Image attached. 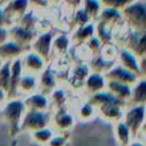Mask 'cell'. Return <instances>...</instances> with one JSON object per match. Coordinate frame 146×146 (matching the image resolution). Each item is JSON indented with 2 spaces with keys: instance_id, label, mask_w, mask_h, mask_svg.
Here are the masks:
<instances>
[{
  "instance_id": "cell-1",
  "label": "cell",
  "mask_w": 146,
  "mask_h": 146,
  "mask_svg": "<svg viewBox=\"0 0 146 146\" xmlns=\"http://www.w3.org/2000/svg\"><path fill=\"white\" fill-rule=\"evenodd\" d=\"M123 24L129 31L146 32V5L144 0H133L121 10Z\"/></svg>"
},
{
  "instance_id": "cell-16",
  "label": "cell",
  "mask_w": 146,
  "mask_h": 146,
  "mask_svg": "<svg viewBox=\"0 0 146 146\" xmlns=\"http://www.w3.org/2000/svg\"><path fill=\"white\" fill-rule=\"evenodd\" d=\"M58 86L59 83L56 79V75L48 65L47 68L38 75V91L46 96H49Z\"/></svg>"
},
{
  "instance_id": "cell-44",
  "label": "cell",
  "mask_w": 146,
  "mask_h": 146,
  "mask_svg": "<svg viewBox=\"0 0 146 146\" xmlns=\"http://www.w3.org/2000/svg\"><path fill=\"white\" fill-rule=\"evenodd\" d=\"M48 2H49V5L50 6H58V5H60L62 3V1L63 0H47Z\"/></svg>"
},
{
  "instance_id": "cell-14",
  "label": "cell",
  "mask_w": 146,
  "mask_h": 146,
  "mask_svg": "<svg viewBox=\"0 0 146 146\" xmlns=\"http://www.w3.org/2000/svg\"><path fill=\"white\" fill-rule=\"evenodd\" d=\"M71 48H72V44H71L70 33L67 32L55 33L51 42V59L56 57L67 56Z\"/></svg>"
},
{
  "instance_id": "cell-5",
  "label": "cell",
  "mask_w": 146,
  "mask_h": 146,
  "mask_svg": "<svg viewBox=\"0 0 146 146\" xmlns=\"http://www.w3.org/2000/svg\"><path fill=\"white\" fill-rule=\"evenodd\" d=\"M122 122L128 127L133 138L145 129V105L125 106L123 111Z\"/></svg>"
},
{
  "instance_id": "cell-21",
  "label": "cell",
  "mask_w": 146,
  "mask_h": 146,
  "mask_svg": "<svg viewBox=\"0 0 146 146\" xmlns=\"http://www.w3.org/2000/svg\"><path fill=\"white\" fill-rule=\"evenodd\" d=\"M72 112L74 114L75 120L80 122H90L97 117L96 108L90 103H88L86 98L79 100V103L74 105V107H72Z\"/></svg>"
},
{
  "instance_id": "cell-41",
  "label": "cell",
  "mask_w": 146,
  "mask_h": 146,
  "mask_svg": "<svg viewBox=\"0 0 146 146\" xmlns=\"http://www.w3.org/2000/svg\"><path fill=\"white\" fill-rule=\"evenodd\" d=\"M8 40V29L0 27V44Z\"/></svg>"
},
{
  "instance_id": "cell-45",
  "label": "cell",
  "mask_w": 146,
  "mask_h": 146,
  "mask_svg": "<svg viewBox=\"0 0 146 146\" xmlns=\"http://www.w3.org/2000/svg\"><path fill=\"white\" fill-rule=\"evenodd\" d=\"M10 0H0V7H3L7 2H9Z\"/></svg>"
},
{
  "instance_id": "cell-26",
  "label": "cell",
  "mask_w": 146,
  "mask_h": 146,
  "mask_svg": "<svg viewBox=\"0 0 146 146\" xmlns=\"http://www.w3.org/2000/svg\"><path fill=\"white\" fill-rule=\"evenodd\" d=\"M145 103H146V79L140 78L131 87L130 98L127 103V106L145 105Z\"/></svg>"
},
{
  "instance_id": "cell-7",
  "label": "cell",
  "mask_w": 146,
  "mask_h": 146,
  "mask_svg": "<svg viewBox=\"0 0 146 146\" xmlns=\"http://www.w3.org/2000/svg\"><path fill=\"white\" fill-rule=\"evenodd\" d=\"M36 32L33 29L24 26L19 23L11 24L8 27V39L16 44H18L24 50H27L34 40Z\"/></svg>"
},
{
  "instance_id": "cell-15",
  "label": "cell",
  "mask_w": 146,
  "mask_h": 146,
  "mask_svg": "<svg viewBox=\"0 0 146 146\" xmlns=\"http://www.w3.org/2000/svg\"><path fill=\"white\" fill-rule=\"evenodd\" d=\"M115 64H117L121 67L128 70L129 72L136 74L138 78H141L140 71H139V58L136 57L128 49H125L123 47H120L119 54H117V57H116V60H115Z\"/></svg>"
},
{
  "instance_id": "cell-31",
  "label": "cell",
  "mask_w": 146,
  "mask_h": 146,
  "mask_svg": "<svg viewBox=\"0 0 146 146\" xmlns=\"http://www.w3.org/2000/svg\"><path fill=\"white\" fill-rule=\"evenodd\" d=\"M54 133H55V131L48 125L46 128H42L40 130H36V131L30 133V137H31V140L35 145L44 146L50 140V138L54 136Z\"/></svg>"
},
{
  "instance_id": "cell-37",
  "label": "cell",
  "mask_w": 146,
  "mask_h": 146,
  "mask_svg": "<svg viewBox=\"0 0 146 146\" xmlns=\"http://www.w3.org/2000/svg\"><path fill=\"white\" fill-rule=\"evenodd\" d=\"M70 138L68 135L64 133H54V136L50 138V140L44 146H68Z\"/></svg>"
},
{
  "instance_id": "cell-43",
  "label": "cell",
  "mask_w": 146,
  "mask_h": 146,
  "mask_svg": "<svg viewBox=\"0 0 146 146\" xmlns=\"http://www.w3.org/2000/svg\"><path fill=\"white\" fill-rule=\"evenodd\" d=\"M127 146H145V143L144 141H141V140H138V139H136V138H133Z\"/></svg>"
},
{
  "instance_id": "cell-42",
  "label": "cell",
  "mask_w": 146,
  "mask_h": 146,
  "mask_svg": "<svg viewBox=\"0 0 146 146\" xmlns=\"http://www.w3.org/2000/svg\"><path fill=\"white\" fill-rule=\"evenodd\" d=\"M7 99H8L7 92H6L2 88H0V108H1V106L7 102Z\"/></svg>"
},
{
  "instance_id": "cell-3",
  "label": "cell",
  "mask_w": 146,
  "mask_h": 146,
  "mask_svg": "<svg viewBox=\"0 0 146 146\" xmlns=\"http://www.w3.org/2000/svg\"><path fill=\"white\" fill-rule=\"evenodd\" d=\"M75 117L67 106L60 107L58 110L50 112V123L49 127L56 133H64L67 135L75 125Z\"/></svg>"
},
{
  "instance_id": "cell-34",
  "label": "cell",
  "mask_w": 146,
  "mask_h": 146,
  "mask_svg": "<svg viewBox=\"0 0 146 146\" xmlns=\"http://www.w3.org/2000/svg\"><path fill=\"white\" fill-rule=\"evenodd\" d=\"M102 47L103 44L100 43V41L94 35L92 38H90L84 44H83V48L84 50L87 51V54L89 55V57H95V56H98L100 54V50H102Z\"/></svg>"
},
{
  "instance_id": "cell-17",
  "label": "cell",
  "mask_w": 146,
  "mask_h": 146,
  "mask_svg": "<svg viewBox=\"0 0 146 146\" xmlns=\"http://www.w3.org/2000/svg\"><path fill=\"white\" fill-rule=\"evenodd\" d=\"M94 35H95V22H90L83 26L72 30L70 32L72 48L83 46Z\"/></svg>"
},
{
  "instance_id": "cell-25",
  "label": "cell",
  "mask_w": 146,
  "mask_h": 146,
  "mask_svg": "<svg viewBox=\"0 0 146 146\" xmlns=\"http://www.w3.org/2000/svg\"><path fill=\"white\" fill-rule=\"evenodd\" d=\"M105 90L108 94H111L114 98H116L117 100H120L127 105V103L130 98L131 87L120 83V82H115V81H106Z\"/></svg>"
},
{
  "instance_id": "cell-33",
  "label": "cell",
  "mask_w": 146,
  "mask_h": 146,
  "mask_svg": "<svg viewBox=\"0 0 146 146\" xmlns=\"http://www.w3.org/2000/svg\"><path fill=\"white\" fill-rule=\"evenodd\" d=\"M119 49H120L119 46H116L114 42H111V43L104 44L102 47V50H100V54L99 55L105 60L111 62V63H115L116 57H117V54H119Z\"/></svg>"
},
{
  "instance_id": "cell-30",
  "label": "cell",
  "mask_w": 146,
  "mask_h": 146,
  "mask_svg": "<svg viewBox=\"0 0 146 146\" xmlns=\"http://www.w3.org/2000/svg\"><path fill=\"white\" fill-rule=\"evenodd\" d=\"M80 8L91 22H96L103 7L99 0H81Z\"/></svg>"
},
{
  "instance_id": "cell-8",
  "label": "cell",
  "mask_w": 146,
  "mask_h": 146,
  "mask_svg": "<svg viewBox=\"0 0 146 146\" xmlns=\"http://www.w3.org/2000/svg\"><path fill=\"white\" fill-rule=\"evenodd\" d=\"M54 34L55 32H52L51 30L36 33L34 40L29 48L33 52L38 54L41 58H43L48 64H50L51 60V42Z\"/></svg>"
},
{
  "instance_id": "cell-18",
  "label": "cell",
  "mask_w": 146,
  "mask_h": 146,
  "mask_svg": "<svg viewBox=\"0 0 146 146\" xmlns=\"http://www.w3.org/2000/svg\"><path fill=\"white\" fill-rule=\"evenodd\" d=\"M106 87V80L103 74H97V73H89L87 79L84 80L82 91L81 94L83 95V98L100 91H104Z\"/></svg>"
},
{
  "instance_id": "cell-38",
  "label": "cell",
  "mask_w": 146,
  "mask_h": 146,
  "mask_svg": "<svg viewBox=\"0 0 146 146\" xmlns=\"http://www.w3.org/2000/svg\"><path fill=\"white\" fill-rule=\"evenodd\" d=\"M49 7H50V5L47 0H29V8L34 14L44 11Z\"/></svg>"
},
{
  "instance_id": "cell-10",
  "label": "cell",
  "mask_w": 146,
  "mask_h": 146,
  "mask_svg": "<svg viewBox=\"0 0 146 146\" xmlns=\"http://www.w3.org/2000/svg\"><path fill=\"white\" fill-rule=\"evenodd\" d=\"M125 104L123 103H108L104 104L96 108V116L100 120L108 122V123H116L122 121L123 111L125 108Z\"/></svg>"
},
{
  "instance_id": "cell-4",
  "label": "cell",
  "mask_w": 146,
  "mask_h": 146,
  "mask_svg": "<svg viewBox=\"0 0 146 146\" xmlns=\"http://www.w3.org/2000/svg\"><path fill=\"white\" fill-rule=\"evenodd\" d=\"M50 123V111H25L19 123V132L32 133L36 130L48 127Z\"/></svg>"
},
{
  "instance_id": "cell-39",
  "label": "cell",
  "mask_w": 146,
  "mask_h": 146,
  "mask_svg": "<svg viewBox=\"0 0 146 146\" xmlns=\"http://www.w3.org/2000/svg\"><path fill=\"white\" fill-rule=\"evenodd\" d=\"M63 8H65V10L72 15L78 8H80V5H81V0H63L62 3Z\"/></svg>"
},
{
  "instance_id": "cell-29",
  "label": "cell",
  "mask_w": 146,
  "mask_h": 146,
  "mask_svg": "<svg viewBox=\"0 0 146 146\" xmlns=\"http://www.w3.org/2000/svg\"><path fill=\"white\" fill-rule=\"evenodd\" d=\"M88 67H89V71L91 73H97V74H105L115 63H111V62H107L100 55L98 56H95V57H91L88 62Z\"/></svg>"
},
{
  "instance_id": "cell-27",
  "label": "cell",
  "mask_w": 146,
  "mask_h": 146,
  "mask_svg": "<svg viewBox=\"0 0 146 146\" xmlns=\"http://www.w3.org/2000/svg\"><path fill=\"white\" fill-rule=\"evenodd\" d=\"M49 111H55L60 107L67 106L70 97L67 94V90L64 86H58L49 96Z\"/></svg>"
},
{
  "instance_id": "cell-35",
  "label": "cell",
  "mask_w": 146,
  "mask_h": 146,
  "mask_svg": "<svg viewBox=\"0 0 146 146\" xmlns=\"http://www.w3.org/2000/svg\"><path fill=\"white\" fill-rule=\"evenodd\" d=\"M10 83V62H5L0 66V88L8 92Z\"/></svg>"
},
{
  "instance_id": "cell-32",
  "label": "cell",
  "mask_w": 146,
  "mask_h": 146,
  "mask_svg": "<svg viewBox=\"0 0 146 146\" xmlns=\"http://www.w3.org/2000/svg\"><path fill=\"white\" fill-rule=\"evenodd\" d=\"M91 21L89 19V17L82 11L81 8H78L72 15H71V19H70V32L76 27L83 26L88 23H90Z\"/></svg>"
},
{
  "instance_id": "cell-24",
  "label": "cell",
  "mask_w": 146,
  "mask_h": 146,
  "mask_svg": "<svg viewBox=\"0 0 146 146\" xmlns=\"http://www.w3.org/2000/svg\"><path fill=\"white\" fill-rule=\"evenodd\" d=\"M22 74H23V67H22L21 58H17L10 62V83H9V89L7 92L8 99L17 97V86H18V81Z\"/></svg>"
},
{
  "instance_id": "cell-11",
  "label": "cell",
  "mask_w": 146,
  "mask_h": 146,
  "mask_svg": "<svg viewBox=\"0 0 146 146\" xmlns=\"http://www.w3.org/2000/svg\"><path fill=\"white\" fill-rule=\"evenodd\" d=\"M146 32H132L129 31L127 39L123 43V48L131 51L136 57H146Z\"/></svg>"
},
{
  "instance_id": "cell-2",
  "label": "cell",
  "mask_w": 146,
  "mask_h": 146,
  "mask_svg": "<svg viewBox=\"0 0 146 146\" xmlns=\"http://www.w3.org/2000/svg\"><path fill=\"white\" fill-rule=\"evenodd\" d=\"M25 113V107L23 103V98L15 97L7 99V102L0 108V117L7 125L9 127V131L11 135H16L19 132V123Z\"/></svg>"
},
{
  "instance_id": "cell-36",
  "label": "cell",
  "mask_w": 146,
  "mask_h": 146,
  "mask_svg": "<svg viewBox=\"0 0 146 146\" xmlns=\"http://www.w3.org/2000/svg\"><path fill=\"white\" fill-rule=\"evenodd\" d=\"M99 1L103 8H108V9L121 11L124 7H127L133 0H99Z\"/></svg>"
},
{
  "instance_id": "cell-19",
  "label": "cell",
  "mask_w": 146,
  "mask_h": 146,
  "mask_svg": "<svg viewBox=\"0 0 146 146\" xmlns=\"http://www.w3.org/2000/svg\"><path fill=\"white\" fill-rule=\"evenodd\" d=\"M23 103L25 111H40V112H47L49 111V98L48 96L35 91L33 94H30L25 97H23Z\"/></svg>"
},
{
  "instance_id": "cell-9",
  "label": "cell",
  "mask_w": 146,
  "mask_h": 146,
  "mask_svg": "<svg viewBox=\"0 0 146 146\" xmlns=\"http://www.w3.org/2000/svg\"><path fill=\"white\" fill-rule=\"evenodd\" d=\"M21 63H22L24 73H30V74H33L36 76L42 71H44L47 68V66L49 65L43 58H41L38 54L33 52L30 49L24 51V54L21 57Z\"/></svg>"
},
{
  "instance_id": "cell-22",
  "label": "cell",
  "mask_w": 146,
  "mask_h": 146,
  "mask_svg": "<svg viewBox=\"0 0 146 146\" xmlns=\"http://www.w3.org/2000/svg\"><path fill=\"white\" fill-rule=\"evenodd\" d=\"M35 91H38V76L23 72L17 86V97L23 98Z\"/></svg>"
},
{
  "instance_id": "cell-40",
  "label": "cell",
  "mask_w": 146,
  "mask_h": 146,
  "mask_svg": "<svg viewBox=\"0 0 146 146\" xmlns=\"http://www.w3.org/2000/svg\"><path fill=\"white\" fill-rule=\"evenodd\" d=\"M10 25L11 24L8 21L7 16H6V14H5L3 9H2V7H0V27H7L8 29Z\"/></svg>"
},
{
  "instance_id": "cell-6",
  "label": "cell",
  "mask_w": 146,
  "mask_h": 146,
  "mask_svg": "<svg viewBox=\"0 0 146 146\" xmlns=\"http://www.w3.org/2000/svg\"><path fill=\"white\" fill-rule=\"evenodd\" d=\"M90 73L88 64L86 62H74L71 64L68 71V78L65 82V86L71 91L81 92L84 80L87 79L88 74Z\"/></svg>"
},
{
  "instance_id": "cell-20",
  "label": "cell",
  "mask_w": 146,
  "mask_h": 146,
  "mask_svg": "<svg viewBox=\"0 0 146 146\" xmlns=\"http://www.w3.org/2000/svg\"><path fill=\"white\" fill-rule=\"evenodd\" d=\"M96 22L107 26L108 29L113 30V32H114V30H116L117 27L123 25L121 11L114 10V9H108V8H102V11Z\"/></svg>"
},
{
  "instance_id": "cell-23",
  "label": "cell",
  "mask_w": 146,
  "mask_h": 146,
  "mask_svg": "<svg viewBox=\"0 0 146 146\" xmlns=\"http://www.w3.org/2000/svg\"><path fill=\"white\" fill-rule=\"evenodd\" d=\"M24 49L21 48L15 42L10 41L9 39L0 44V60L5 62H13L17 58H21L24 54Z\"/></svg>"
},
{
  "instance_id": "cell-13",
  "label": "cell",
  "mask_w": 146,
  "mask_h": 146,
  "mask_svg": "<svg viewBox=\"0 0 146 146\" xmlns=\"http://www.w3.org/2000/svg\"><path fill=\"white\" fill-rule=\"evenodd\" d=\"M10 24L17 23L29 10V0H10L2 7Z\"/></svg>"
},
{
  "instance_id": "cell-28",
  "label": "cell",
  "mask_w": 146,
  "mask_h": 146,
  "mask_svg": "<svg viewBox=\"0 0 146 146\" xmlns=\"http://www.w3.org/2000/svg\"><path fill=\"white\" fill-rule=\"evenodd\" d=\"M113 135L119 146H127L133 139L132 133L122 121H119L113 124Z\"/></svg>"
},
{
  "instance_id": "cell-12",
  "label": "cell",
  "mask_w": 146,
  "mask_h": 146,
  "mask_svg": "<svg viewBox=\"0 0 146 146\" xmlns=\"http://www.w3.org/2000/svg\"><path fill=\"white\" fill-rule=\"evenodd\" d=\"M104 78L106 81H115V82H120V83H123V84H127L129 87H132L138 79L136 74L129 72L128 70L121 67L120 65L117 64H114L105 74H104Z\"/></svg>"
},
{
  "instance_id": "cell-46",
  "label": "cell",
  "mask_w": 146,
  "mask_h": 146,
  "mask_svg": "<svg viewBox=\"0 0 146 146\" xmlns=\"http://www.w3.org/2000/svg\"><path fill=\"white\" fill-rule=\"evenodd\" d=\"M1 65H2V62H1V60H0V66H1Z\"/></svg>"
}]
</instances>
